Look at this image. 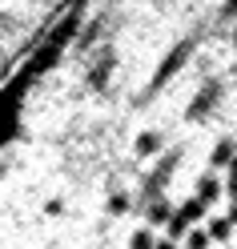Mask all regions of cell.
I'll return each instance as SVG.
<instances>
[{"mask_svg": "<svg viewBox=\"0 0 237 249\" xmlns=\"http://www.w3.org/2000/svg\"><path fill=\"white\" fill-rule=\"evenodd\" d=\"M44 213H53V217H56V213H65V201H60V197H53L49 205H44Z\"/></svg>", "mask_w": 237, "mask_h": 249, "instance_id": "cell-14", "label": "cell"}, {"mask_svg": "<svg viewBox=\"0 0 237 249\" xmlns=\"http://www.w3.org/2000/svg\"><path fill=\"white\" fill-rule=\"evenodd\" d=\"M129 209H133V197H129V193H121V189H117L113 197H109V213H113V217L129 213Z\"/></svg>", "mask_w": 237, "mask_h": 249, "instance_id": "cell-11", "label": "cell"}, {"mask_svg": "<svg viewBox=\"0 0 237 249\" xmlns=\"http://www.w3.org/2000/svg\"><path fill=\"white\" fill-rule=\"evenodd\" d=\"M237 153V145L229 141V137H221V141L213 145V157H209V169H225L229 165V157Z\"/></svg>", "mask_w": 237, "mask_h": 249, "instance_id": "cell-7", "label": "cell"}, {"mask_svg": "<svg viewBox=\"0 0 237 249\" xmlns=\"http://www.w3.org/2000/svg\"><path fill=\"white\" fill-rule=\"evenodd\" d=\"M221 197H229V205H237V181L229 177V185H221Z\"/></svg>", "mask_w": 237, "mask_h": 249, "instance_id": "cell-13", "label": "cell"}, {"mask_svg": "<svg viewBox=\"0 0 237 249\" xmlns=\"http://www.w3.org/2000/svg\"><path fill=\"white\" fill-rule=\"evenodd\" d=\"M161 149H165V133H153V129H145L137 137V145H133L137 157H153V153H161Z\"/></svg>", "mask_w": 237, "mask_h": 249, "instance_id": "cell-5", "label": "cell"}, {"mask_svg": "<svg viewBox=\"0 0 237 249\" xmlns=\"http://www.w3.org/2000/svg\"><path fill=\"white\" fill-rule=\"evenodd\" d=\"M221 17H225V20H229V17H237V0H225V8H221Z\"/></svg>", "mask_w": 237, "mask_h": 249, "instance_id": "cell-15", "label": "cell"}, {"mask_svg": "<svg viewBox=\"0 0 237 249\" xmlns=\"http://www.w3.org/2000/svg\"><path fill=\"white\" fill-rule=\"evenodd\" d=\"M189 53H193V40H185V44H177V49H173V56L165 60L161 69H157V76H153V89H161V85L169 81V76H173V72H177V69L185 65V56H189Z\"/></svg>", "mask_w": 237, "mask_h": 249, "instance_id": "cell-3", "label": "cell"}, {"mask_svg": "<svg viewBox=\"0 0 237 249\" xmlns=\"http://www.w3.org/2000/svg\"><path fill=\"white\" fill-rule=\"evenodd\" d=\"M177 157H181V153L173 149L169 157H165L161 165H157V173H153V177H149L145 185H141V201H153V197H161V189H165V181L173 177V165H177Z\"/></svg>", "mask_w": 237, "mask_h": 249, "instance_id": "cell-2", "label": "cell"}, {"mask_svg": "<svg viewBox=\"0 0 237 249\" xmlns=\"http://www.w3.org/2000/svg\"><path fill=\"white\" fill-rule=\"evenodd\" d=\"M185 249H209V233L197 229V225H189L185 229Z\"/></svg>", "mask_w": 237, "mask_h": 249, "instance_id": "cell-10", "label": "cell"}, {"mask_svg": "<svg viewBox=\"0 0 237 249\" xmlns=\"http://www.w3.org/2000/svg\"><path fill=\"white\" fill-rule=\"evenodd\" d=\"M193 197H197V201H205V205L221 201V181H217V173H205V177H197V189H193Z\"/></svg>", "mask_w": 237, "mask_h": 249, "instance_id": "cell-4", "label": "cell"}, {"mask_svg": "<svg viewBox=\"0 0 237 249\" xmlns=\"http://www.w3.org/2000/svg\"><path fill=\"white\" fill-rule=\"evenodd\" d=\"M233 44H237V24H233Z\"/></svg>", "mask_w": 237, "mask_h": 249, "instance_id": "cell-19", "label": "cell"}, {"mask_svg": "<svg viewBox=\"0 0 237 249\" xmlns=\"http://www.w3.org/2000/svg\"><path fill=\"white\" fill-rule=\"evenodd\" d=\"M153 249H177V245H173V241L165 237V241H153Z\"/></svg>", "mask_w": 237, "mask_h": 249, "instance_id": "cell-17", "label": "cell"}, {"mask_svg": "<svg viewBox=\"0 0 237 249\" xmlns=\"http://www.w3.org/2000/svg\"><path fill=\"white\" fill-rule=\"evenodd\" d=\"M205 233H209V241H225L233 233V225H229V217H213V221L205 225Z\"/></svg>", "mask_w": 237, "mask_h": 249, "instance_id": "cell-9", "label": "cell"}, {"mask_svg": "<svg viewBox=\"0 0 237 249\" xmlns=\"http://www.w3.org/2000/svg\"><path fill=\"white\" fill-rule=\"evenodd\" d=\"M217 97H221V81H205V89L193 97V105L185 108V117H189V121H205V117L217 108Z\"/></svg>", "mask_w": 237, "mask_h": 249, "instance_id": "cell-1", "label": "cell"}, {"mask_svg": "<svg viewBox=\"0 0 237 249\" xmlns=\"http://www.w3.org/2000/svg\"><path fill=\"white\" fill-rule=\"evenodd\" d=\"M225 169H229V177L237 181V153H233V157H229V165H225Z\"/></svg>", "mask_w": 237, "mask_h": 249, "instance_id": "cell-16", "label": "cell"}, {"mask_svg": "<svg viewBox=\"0 0 237 249\" xmlns=\"http://www.w3.org/2000/svg\"><path fill=\"white\" fill-rule=\"evenodd\" d=\"M153 241H157V237H153V229H137V233H133V241H129V249H153Z\"/></svg>", "mask_w": 237, "mask_h": 249, "instance_id": "cell-12", "label": "cell"}, {"mask_svg": "<svg viewBox=\"0 0 237 249\" xmlns=\"http://www.w3.org/2000/svg\"><path fill=\"white\" fill-rule=\"evenodd\" d=\"M169 213H173V205H169L165 197L145 201V217H149V225H165V221H169Z\"/></svg>", "mask_w": 237, "mask_h": 249, "instance_id": "cell-6", "label": "cell"}, {"mask_svg": "<svg viewBox=\"0 0 237 249\" xmlns=\"http://www.w3.org/2000/svg\"><path fill=\"white\" fill-rule=\"evenodd\" d=\"M229 225L237 229V205H229Z\"/></svg>", "mask_w": 237, "mask_h": 249, "instance_id": "cell-18", "label": "cell"}, {"mask_svg": "<svg viewBox=\"0 0 237 249\" xmlns=\"http://www.w3.org/2000/svg\"><path fill=\"white\" fill-rule=\"evenodd\" d=\"M205 209H209V205H205V201H197V197H185V205H181L177 213L185 217V221H189V225H197V221H201V217H205Z\"/></svg>", "mask_w": 237, "mask_h": 249, "instance_id": "cell-8", "label": "cell"}]
</instances>
